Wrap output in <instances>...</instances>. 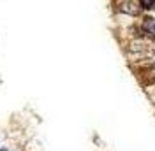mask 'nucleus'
<instances>
[{
    "label": "nucleus",
    "instance_id": "obj_1",
    "mask_svg": "<svg viewBox=\"0 0 155 151\" xmlns=\"http://www.w3.org/2000/svg\"><path fill=\"white\" fill-rule=\"evenodd\" d=\"M116 11L122 12V14H129V16H139L141 14V5H137L132 0H120Z\"/></svg>",
    "mask_w": 155,
    "mask_h": 151
},
{
    "label": "nucleus",
    "instance_id": "obj_3",
    "mask_svg": "<svg viewBox=\"0 0 155 151\" xmlns=\"http://www.w3.org/2000/svg\"><path fill=\"white\" fill-rule=\"evenodd\" d=\"M0 151H7V149H5V148H0Z\"/></svg>",
    "mask_w": 155,
    "mask_h": 151
},
{
    "label": "nucleus",
    "instance_id": "obj_2",
    "mask_svg": "<svg viewBox=\"0 0 155 151\" xmlns=\"http://www.w3.org/2000/svg\"><path fill=\"white\" fill-rule=\"evenodd\" d=\"M139 5L143 9H155V0H139Z\"/></svg>",
    "mask_w": 155,
    "mask_h": 151
}]
</instances>
